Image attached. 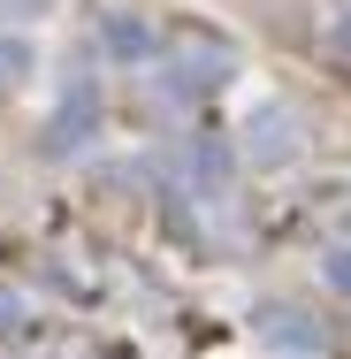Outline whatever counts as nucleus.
Returning <instances> with one entry per match:
<instances>
[{"label":"nucleus","mask_w":351,"mask_h":359,"mask_svg":"<svg viewBox=\"0 0 351 359\" xmlns=\"http://www.w3.org/2000/svg\"><path fill=\"white\" fill-rule=\"evenodd\" d=\"M31 62H39V54H31V39L0 31V92H8V84H23V76H31Z\"/></svg>","instance_id":"nucleus-2"},{"label":"nucleus","mask_w":351,"mask_h":359,"mask_svg":"<svg viewBox=\"0 0 351 359\" xmlns=\"http://www.w3.org/2000/svg\"><path fill=\"white\" fill-rule=\"evenodd\" d=\"M329 276H336V283L351 290V252H336V268H329Z\"/></svg>","instance_id":"nucleus-3"},{"label":"nucleus","mask_w":351,"mask_h":359,"mask_svg":"<svg viewBox=\"0 0 351 359\" xmlns=\"http://www.w3.org/2000/svg\"><path fill=\"white\" fill-rule=\"evenodd\" d=\"M336 46H344V54H351V15H336Z\"/></svg>","instance_id":"nucleus-4"},{"label":"nucleus","mask_w":351,"mask_h":359,"mask_svg":"<svg viewBox=\"0 0 351 359\" xmlns=\"http://www.w3.org/2000/svg\"><path fill=\"white\" fill-rule=\"evenodd\" d=\"M107 46H115L123 62H138V54H153V31H145L138 15H107Z\"/></svg>","instance_id":"nucleus-1"}]
</instances>
